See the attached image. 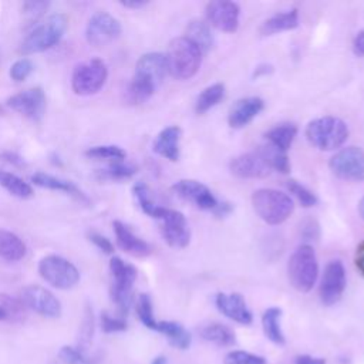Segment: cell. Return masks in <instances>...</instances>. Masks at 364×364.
<instances>
[{
  "label": "cell",
  "mask_w": 364,
  "mask_h": 364,
  "mask_svg": "<svg viewBox=\"0 0 364 364\" xmlns=\"http://www.w3.org/2000/svg\"><path fill=\"white\" fill-rule=\"evenodd\" d=\"M0 310L3 311L6 320L20 321L26 314V306L20 299L11 297L6 293H0Z\"/></svg>",
  "instance_id": "f35d334b"
},
{
  "label": "cell",
  "mask_w": 364,
  "mask_h": 364,
  "mask_svg": "<svg viewBox=\"0 0 364 364\" xmlns=\"http://www.w3.org/2000/svg\"><path fill=\"white\" fill-rule=\"evenodd\" d=\"M132 192H134V196H135V199H136V202H138L141 210H142L145 215H148V216L156 219L158 215H159V212H161V209H162V206H159V205L155 203V200L152 199V195H151L149 188H148L144 182H136V183L132 186Z\"/></svg>",
  "instance_id": "d590c367"
},
{
  "label": "cell",
  "mask_w": 364,
  "mask_h": 364,
  "mask_svg": "<svg viewBox=\"0 0 364 364\" xmlns=\"http://www.w3.org/2000/svg\"><path fill=\"white\" fill-rule=\"evenodd\" d=\"M40 277L54 289L70 290L80 282V270L68 259L58 255H47L37 264Z\"/></svg>",
  "instance_id": "52a82bcc"
},
{
  "label": "cell",
  "mask_w": 364,
  "mask_h": 364,
  "mask_svg": "<svg viewBox=\"0 0 364 364\" xmlns=\"http://www.w3.org/2000/svg\"><path fill=\"white\" fill-rule=\"evenodd\" d=\"M252 205L257 216L267 225H280L293 213L291 198L277 189L260 188L252 195Z\"/></svg>",
  "instance_id": "5b68a950"
},
{
  "label": "cell",
  "mask_w": 364,
  "mask_h": 364,
  "mask_svg": "<svg viewBox=\"0 0 364 364\" xmlns=\"http://www.w3.org/2000/svg\"><path fill=\"white\" fill-rule=\"evenodd\" d=\"M0 158L14 166H23L24 165V159L20 154L14 152V151H4L0 154Z\"/></svg>",
  "instance_id": "681fc988"
},
{
  "label": "cell",
  "mask_w": 364,
  "mask_h": 364,
  "mask_svg": "<svg viewBox=\"0 0 364 364\" xmlns=\"http://www.w3.org/2000/svg\"><path fill=\"white\" fill-rule=\"evenodd\" d=\"M158 333L164 334L169 344L178 350H188L191 347L192 343V336L191 333L178 321H171V320H165V321H158L156 324V330Z\"/></svg>",
  "instance_id": "484cf974"
},
{
  "label": "cell",
  "mask_w": 364,
  "mask_h": 364,
  "mask_svg": "<svg viewBox=\"0 0 364 364\" xmlns=\"http://www.w3.org/2000/svg\"><path fill=\"white\" fill-rule=\"evenodd\" d=\"M136 173V166L125 161H117L108 164L105 168L95 171L98 181H125Z\"/></svg>",
  "instance_id": "d6a6232c"
},
{
  "label": "cell",
  "mask_w": 364,
  "mask_h": 364,
  "mask_svg": "<svg viewBox=\"0 0 364 364\" xmlns=\"http://www.w3.org/2000/svg\"><path fill=\"white\" fill-rule=\"evenodd\" d=\"M286 188L303 208H313L317 203V196L296 179H289L286 182Z\"/></svg>",
  "instance_id": "b9f144b4"
},
{
  "label": "cell",
  "mask_w": 364,
  "mask_h": 364,
  "mask_svg": "<svg viewBox=\"0 0 364 364\" xmlns=\"http://www.w3.org/2000/svg\"><path fill=\"white\" fill-rule=\"evenodd\" d=\"M215 304L223 316L239 324L249 326L253 321V314L240 293H218Z\"/></svg>",
  "instance_id": "ac0fdd59"
},
{
  "label": "cell",
  "mask_w": 364,
  "mask_h": 364,
  "mask_svg": "<svg viewBox=\"0 0 364 364\" xmlns=\"http://www.w3.org/2000/svg\"><path fill=\"white\" fill-rule=\"evenodd\" d=\"M18 299L26 306V309L33 310L43 317L57 318L61 316L63 306L60 300L48 289L40 284H28L23 287Z\"/></svg>",
  "instance_id": "8fae6325"
},
{
  "label": "cell",
  "mask_w": 364,
  "mask_h": 364,
  "mask_svg": "<svg viewBox=\"0 0 364 364\" xmlns=\"http://www.w3.org/2000/svg\"><path fill=\"white\" fill-rule=\"evenodd\" d=\"M50 7V1H24L21 4V14L27 24H31L33 27L36 23L46 14V11Z\"/></svg>",
  "instance_id": "7bdbcfd3"
},
{
  "label": "cell",
  "mask_w": 364,
  "mask_h": 364,
  "mask_svg": "<svg viewBox=\"0 0 364 364\" xmlns=\"http://www.w3.org/2000/svg\"><path fill=\"white\" fill-rule=\"evenodd\" d=\"M114 233H115V240L117 245L128 255L135 256V257H145L151 255L152 249L148 242L136 236L124 222L121 220H114L112 222Z\"/></svg>",
  "instance_id": "44dd1931"
},
{
  "label": "cell",
  "mask_w": 364,
  "mask_h": 364,
  "mask_svg": "<svg viewBox=\"0 0 364 364\" xmlns=\"http://www.w3.org/2000/svg\"><path fill=\"white\" fill-rule=\"evenodd\" d=\"M6 105L28 119L38 121L46 112L47 98L41 87H31L9 97Z\"/></svg>",
  "instance_id": "4fadbf2b"
},
{
  "label": "cell",
  "mask_w": 364,
  "mask_h": 364,
  "mask_svg": "<svg viewBox=\"0 0 364 364\" xmlns=\"http://www.w3.org/2000/svg\"><path fill=\"white\" fill-rule=\"evenodd\" d=\"M92 336H94V314H92V309L87 306L84 311L82 323L80 327L77 348L82 353H87V348L90 347V343L92 340Z\"/></svg>",
  "instance_id": "ab89813d"
},
{
  "label": "cell",
  "mask_w": 364,
  "mask_h": 364,
  "mask_svg": "<svg viewBox=\"0 0 364 364\" xmlns=\"http://www.w3.org/2000/svg\"><path fill=\"white\" fill-rule=\"evenodd\" d=\"M287 276L297 291L309 293L313 289L318 276V262L310 245H300L291 253L287 263Z\"/></svg>",
  "instance_id": "8992f818"
},
{
  "label": "cell",
  "mask_w": 364,
  "mask_h": 364,
  "mask_svg": "<svg viewBox=\"0 0 364 364\" xmlns=\"http://www.w3.org/2000/svg\"><path fill=\"white\" fill-rule=\"evenodd\" d=\"M0 186H3L10 195L18 199H27L33 196V188L23 178L17 176L13 172L0 169Z\"/></svg>",
  "instance_id": "836d02e7"
},
{
  "label": "cell",
  "mask_w": 364,
  "mask_h": 364,
  "mask_svg": "<svg viewBox=\"0 0 364 364\" xmlns=\"http://www.w3.org/2000/svg\"><path fill=\"white\" fill-rule=\"evenodd\" d=\"M347 284V276L344 264L340 260H330L324 269L320 283V300L324 306L336 304Z\"/></svg>",
  "instance_id": "9a60e30c"
},
{
  "label": "cell",
  "mask_w": 364,
  "mask_h": 364,
  "mask_svg": "<svg viewBox=\"0 0 364 364\" xmlns=\"http://www.w3.org/2000/svg\"><path fill=\"white\" fill-rule=\"evenodd\" d=\"M155 90H156V87L152 82L134 74L132 80L128 82V85L125 88V101L132 105L142 104L154 95Z\"/></svg>",
  "instance_id": "f546056e"
},
{
  "label": "cell",
  "mask_w": 364,
  "mask_h": 364,
  "mask_svg": "<svg viewBox=\"0 0 364 364\" xmlns=\"http://www.w3.org/2000/svg\"><path fill=\"white\" fill-rule=\"evenodd\" d=\"M101 328L104 333L111 334V333H119L125 331L128 328L127 320L119 316H111L107 311H102L101 314Z\"/></svg>",
  "instance_id": "bcb514c9"
},
{
  "label": "cell",
  "mask_w": 364,
  "mask_h": 364,
  "mask_svg": "<svg viewBox=\"0 0 364 364\" xmlns=\"http://www.w3.org/2000/svg\"><path fill=\"white\" fill-rule=\"evenodd\" d=\"M200 337L219 347H230L236 343V336L230 327L222 323H210L200 328Z\"/></svg>",
  "instance_id": "4dcf8cb0"
},
{
  "label": "cell",
  "mask_w": 364,
  "mask_h": 364,
  "mask_svg": "<svg viewBox=\"0 0 364 364\" xmlns=\"http://www.w3.org/2000/svg\"><path fill=\"white\" fill-rule=\"evenodd\" d=\"M1 111H3V109H1V107H0V112H1Z\"/></svg>",
  "instance_id": "94428289"
},
{
  "label": "cell",
  "mask_w": 364,
  "mask_h": 364,
  "mask_svg": "<svg viewBox=\"0 0 364 364\" xmlns=\"http://www.w3.org/2000/svg\"><path fill=\"white\" fill-rule=\"evenodd\" d=\"M166 60L162 53H146L142 54L135 64V75H139L149 82H152L156 88L162 84L166 75Z\"/></svg>",
  "instance_id": "ffe728a7"
},
{
  "label": "cell",
  "mask_w": 364,
  "mask_h": 364,
  "mask_svg": "<svg viewBox=\"0 0 364 364\" xmlns=\"http://www.w3.org/2000/svg\"><path fill=\"white\" fill-rule=\"evenodd\" d=\"M273 73V67L267 63L264 64H259L255 71H253V78H259V77H264V75H269Z\"/></svg>",
  "instance_id": "11a10c76"
},
{
  "label": "cell",
  "mask_w": 364,
  "mask_h": 364,
  "mask_svg": "<svg viewBox=\"0 0 364 364\" xmlns=\"http://www.w3.org/2000/svg\"><path fill=\"white\" fill-rule=\"evenodd\" d=\"M330 171L344 181H364V151L358 146H347L337 151L330 162Z\"/></svg>",
  "instance_id": "9c48e42d"
},
{
  "label": "cell",
  "mask_w": 364,
  "mask_h": 364,
  "mask_svg": "<svg viewBox=\"0 0 364 364\" xmlns=\"http://www.w3.org/2000/svg\"><path fill=\"white\" fill-rule=\"evenodd\" d=\"M181 128L171 125L164 128L155 138L152 149L156 155L175 162L179 159V141H181Z\"/></svg>",
  "instance_id": "603a6c76"
},
{
  "label": "cell",
  "mask_w": 364,
  "mask_h": 364,
  "mask_svg": "<svg viewBox=\"0 0 364 364\" xmlns=\"http://www.w3.org/2000/svg\"><path fill=\"white\" fill-rule=\"evenodd\" d=\"M355 267L357 270L361 273V276H364V240H361L355 249Z\"/></svg>",
  "instance_id": "f907efd6"
},
{
  "label": "cell",
  "mask_w": 364,
  "mask_h": 364,
  "mask_svg": "<svg viewBox=\"0 0 364 364\" xmlns=\"http://www.w3.org/2000/svg\"><path fill=\"white\" fill-rule=\"evenodd\" d=\"M347 124L337 117L326 115L310 121L306 127L307 141L320 151H334L348 138Z\"/></svg>",
  "instance_id": "277c9868"
},
{
  "label": "cell",
  "mask_w": 364,
  "mask_h": 364,
  "mask_svg": "<svg viewBox=\"0 0 364 364\" xmlns=\"http://www.w3.org/2000/svg\"><path fill=\"white\" fill-rule=\"evenodd\" d=\"M108 80V67L104 60L92 57L77 64L71 73V90L74 94L87 97L97 94Z\"/></svg>",
  "instance_id": "ba28073f"
},
{
  "label": "cell",
  "mask_w": 364,
  "mask_h": 364,
  "mask_svg": "<svg viewBox=\"0 0 364 364\" xmlns=\"http://www.w3.org/2000/svg\"><path fill=\"white\" fill-rule=\"evenodd\" d=\"M68 27V18L63 13H54L44 21L37 23L23 38L18 51L23 55L47 51L57 46Z\"/></svg>",
  "instance_id": "6da1fadb"
},
{
  "label": "cell",
  "mask_w": 364,
  "mask_h": 364,
  "mask_svg": "<svg viewBox=\"0 0 364 364\" xmlns=\"http://www.w3.org/2000/svg\"><path fill=\"white\" fill-rule=\"evenodd\" d=\"M30 182L38 188L48 189V191H58L65 195L73 196L74 199L82 202V203H90L88 196L71 181L46 173V172H36L30 176Z\"/></svg>",
  "instance_id": "7402d4cb"
},
{
  "label": "cell",
  "mask_w": 364,
  "mask_h": 364,
  "mask_svg": "<svg viewBox=\"0 0 364 364\" xmlns=\"http://www.w3.org/2000/svg\"><path fill=\"white\" fill-rule=\"evenodd\" d=\"M88 239L102 253H105V255H112L114 253V245H112V242L107 236H104V235H101L98 232L91 230V232H88Z\"/></svg>",
  "instance_id": "7dc6e473"
},
{
  "label": "cell",
  "mask_w": 364,
  "mask_h": 364,
  "mask_svg": "<svg viewBox=\"0 0 364 364\" xmlns=\"http://www.w3.org/2000/svg\"><path fill=\"white\" fill-rule=\"evenodd\" d=\"M34 70V64L30 58L27 57H20L17 58L11 65H10V70H9V75L13 81L16 82H23L26 81L30 74L33 73Z\"/></svg>",
  "instance_id": "f6af8a7d"
},
{
  "label": "cell",
  "mask_w": 364,
  "mask_h": 364,
  "mask_svg": "<svg viewBox=\"0 0 364 364\" xmlns=\"http://www.w3.org/2000/svg\"><path fill=\"white\" fill-rule=\"evenodd\" d=\"M229 169L235 176L243 179H262L272 172L257 151L235 156L229 164Z\"/></svg>",
  "instance_id": "e0dca14e"
},
{
  "label": "cell",
  "mask_w": 364,
  "mask_h": 364,
  "mask_svg": "<svg viewBox=\"0 0 364 364\" xmlns=\"http://www.w3.org/2000/svg\"><path fill=\"white\" fill-rule=\"evenodd\" d=\"M202 55L199 48L185 36L176 37L169 43L165 54L166 70L175 80H189L199 71Z\"/></svg>",
  "instance_id": "7a4b0ae2"
},
{
  "label": "cell",
  "mask_w": 364,
  "mask_h": 364,
  "mask_svg": "<svg viewBox=\"0 0 364 364\" xmlns=\"http://www.w3.org/2000/svg\"><path fill=\"white\" fill-rule=\"evenodd\" d=\"M109 272L112 279L109 296L117 307L118 316L125 318L132 304V289L138 277V270L134 264L127 263L118 256H112L109 260Z\"/></svg>",
  "instance_id": "3957f363"
},
{
  "label": "cell",
  "mask_w": 364,
  "mask_h": 364,
  "mask_svg": "<svg viewBox=\"0 0 364 364\" xmlns=\"http://www.w3.org/2000/svg\"><path fill=\"white\" fill-rule=\"evenodd\" d=\"M256 151L259 152V155L263 158V161L267 164L270 169L277 171L280 173L290 172V161H289L287 152H283L267 142L259 145Z\"/></svg>",
  "instance_id": "1f68e13d"
},
{
  "label": "cell",
  "mask_w": 364,
  "mask_h": 364,
  "mask_svg": "<svg viewBox=\"0 0 364 364\" xmlns=\"http://www.w3.org/2000/svg\"><path fill=\"white\" fill-rule=\"evenodd\" d=\"M6 320V317H4V314H3V311L0 310V321H4Z\"/></svg>",
  "instance_id": "91938a15"
},
{
  "label": "cell",
  "mask_w": 364,
  "mask_h": 364,
  "mask_svg": "<svg viewBox=\"0 0 364 364\" xmlns=\"http://www.w3.org/2000/svg\"><path fill=\"white\" fill-rule=\"evenodd\" d=\"M300 20H299V10L297 9H290L282 13H276L272 17L266 18L259 31L262 36H273L282 31H289L296 27H299Z\"/></svg>",
  "instance_id": "cb8c5ba5"
},
{
  "label": "cell",
  "mask_w": 364,
  "mask_h": 364,
  "mask_svg": "<svg viewBox=\"0 0 364 364\" xmlns=\"http://www.w3.org/2000/svg\"><path fill=\"white\" fill-rule=\"evenodd\" d=\"M300 233L303 236L304 240H317L318 236H320V226L317 223V220L314 219H306L303 223H301V228H300Z\"/></svg>",
  "instance_id": "c3c4849f"
},
{
  "label": "cell",
  "mask_w": 364,
  "mask_h": 364,
  "mask_svg": "<svg viewBox=\"0 0 364 364\" xmlns=\"http://www.w3.org/2000/svg\"><path fill=\"white\" fill-rule=\"evenodd\" d=\"M296 135H297V127L294 124L284 122V124H279V125L270 128L264 134V139L267 144L273 145L274 148H277L283 152H287V149L291 146Z\"/></svg>",
  "instance_id": "f1b7e54d"
},
{
  "label": "cell",
  "mask_w": 364,
  "mask_h": 364,
  "mask_svg": "<svg viewBox=\"0 0 364 364\" xmlns=\"http://www.w3.org/2000/svg\"><path fill=\"white\" fill-rule=\"evenodd\" d=\"M84 155L91 159L117 162V161H124L127 156V152L118 145H94L87 148Z\"/></svg>",
  "instance_id": "8d00e7d4"
},
{
  "label": "cell",
  "mask_w": 364,
  "mask_h": 364,
  "mask_svg": "<svg viewBox=\"0 0 364 364\" xmlns=\"http://www.w3.org/2000/svg\"><path fill=\"white\" fill-rule=\"evenodd\" d=\"M121 33L119 20L107 11L94 13L85 26V40L94 47H104L115 41Z\"/></svg>",
  "instance_id": "30bf717a"
},
{
  "label": "cell",
  "mask_w": 364,
  "mask_h": 364,
  "mask_svg": "<svg viewBox=\"0 0 364 364\" xmlns=\"http://www.w3.org/2000/svg\"><path fill=\"white\" fill-rule=\"evenodd\" d=\"M264 108V101L260 97H245L237 100L229 109L228 124L230 128L239 129L250 124Z\"/></svg>",
  "instance_id": "d6986e66"
},
{
  "label": "cell",
  "mask_w": 364,
  "mask_h": 364,
  "mask_svg": "<svg viewBox=\"0 0 364 364\" xmlns=\"http://www.w3.org/2000/svg\"><path fill=\"white\" fill-rule=\"evenodd\" d=\"M223 364H267L266 358L245 350H233L225 355Z\"/></svg>",
  "instance_id": "ee69618b"
},
{
  "label": "cell",
  "mask_w": 364,
  "mask_h": 364,
  "mask_svg": "<svg viewBox=\"0 0 364 364\" xmlns=\"http://www.w3.org/2000/svg\"><path fill=\"white\" fill-rule=\"evenodd\" d=\"M27 253V246L16 233L0 229V257L7 262H18Z\"/></svg>",
  "instance_id": "4316f807"
},
{
  "label": "cell",
  "mask_w": 364,
  "mask_h": 364,
  "mask_svg": "<svg viewBox=\"0 0 364 364\" xmlns=\"http://www.w3.org/2000/svg\"><path fill=\"white\" fill-rule=\"evenodd\" d=\"M156 220L161 222L162 237L171 247L183 249L189 245L191 230L183 213L162 206Z\"/></svg>",
  "instance_id": "7c38bea8"
},
{
  "label": "cell",
  "mask_w": 364,
  "mask_h": 364,
  "mask_svg": "<svg viewBox=\"0 0 364 364\" xmlns=\"http://www.w3.org/2000/svg\"><path fill=\"white\" fill-rule=\"evenodd\" d=\"M296 364H326V358L313 357L310 354H300L294 358Z\"/></svg>",
  "instance_id": "816d5d0a"
},
{
  "label": "cell",
  "mask_w": 364,
  "mask_h": 364,
  "mask_svg": "<svg viewBox=\"0 0 364 364\" xmlns=\"http://www.w3.org/2000/svg\"><path fill=\"white\" fill-rule=\"evenodd\" d=\"M353 50L357 55H364V30H360L353 40Z\"/></svg>",
  "instance_id": "f5cc1de1"
},
{
  "label": "cell",
  "mask_w": 364,
  "mask_h": 364,
  "mask_svg": "<svg viewBox=\"0 0 364 364\" xmlns=\"http://www.w3.org/2000/svg\"><path fill=\"white\" fill-rule=\"evenodd\" d=\"M225 97V85L222 82H215L206 87L196 98L195 111L198 114H205L215 105H218Z\"/></svg>",
  "instance_id": "e575fe53"
},
{
  "label": "cell",
  "mask_w": 364,
  "mask_h": 364,
  "mask_svg": "<svg viewBox=\"0 0 364 364\" xmlns=\"http://www.w3.org/2000/svg\"><path fill=\"white\" fill-rule=\"evenodd\" d=\"M232 209H233L232 203H229V202H219L218 206L213 209V215L216 218H225V216H228L232 212Z\"/></svg>",
  "instance_id": "db71d44e"
},
{
  "label": "cell",
  "mask_w": 364,
  "mask_h": 364,
  "mask_svg": "<svg viewBox=\"0 0 364 364\" xmlns=\"http://www.w3.org/2000/svg\"><path fill=\"white\" fill-rule=\"evenodd\" d=\"M58 357L64 364H97L100 361L98 357L88 355L71 346H63L58 351Z\"/></svg>",
  "instance_id": "60d3db41"
},
{
  "label": "cell",
  "mask_w": 364,
  "mask_h": 364,
  "mask_svg": "<svg viewBox=\"0 0 364 364\" xmlns=\"http://www.w3.org/2000/svg\"><path fill=\"white\" fill-rule=\"evenodd\" d=\"M166 363H168V360H166L165 355H156V357L151 361V364H166Z\"/></svg>",
  "instance_id": "6f0895ef"
},
{
  "label": "cell",
  "mask_w": 364,
  "mask_h": 364,
  "mask_svg": "<svg viewBox=\"0 0 364 364\" xmlns=\"http://www.w3.org/2000/svg\"><path fill=\"white\" fill-rule=\"evenodd\" d=\"M119 4L122 7H127V9H132V10H138V9H142L148 4L146 0H121Z\"/></svg>",
  "instance_id": "9f6ffc18"
},
{
  "label": "cell",
  "mask_w": 364,
  "mask_h": 364,
  "mask_svg": "<svg viewBox=\"0 0 364 364\" xmlns=\"http://www.w3.org/2000/svg\"><path fill=\"white\" fill-rule=\"evenodd\" d=\"M172 191L181 199L193 203L202 210H212L218 206L219 200L215 198L212 191L199 181L181 179L172 185Z\"/></svg>",
  "instance_id": "2e32d148"
},
{
  "label": "cell",
  "mask_w": 364,
  "mask_h": 364,
  "mask_svg": "<svg viewBox=\"0 0 364 364\" xmlns=\"http://www.w3.org/2000/svg\"><path fill=\"white\" fill-rule=\"evenodd\" d=\"M282 309L280 307H269L262 314V327L264 336L276 346H284L286 338L280 326Z\"/></svg>",
  "instance_id": "83f0119b"
},
{
  "label": "cell",
  "mask_w": 364,
  "mask_h": 364,
  "mask_svg": "<svg viewBox=\"0 0 364 364\" xmlns=\"http://www.w3.org/2000/svg\"><path fill=\"white\" fill-rule=\"evenodd\" d=\"M135 310L139 321L149 330H156V318L154 316V304L152 299L146 293H141L135 303Z\"/></svg>",
  "instance_id": "74e56055"
},
{
  "label": "cell",
  "mask_w": 364,
  "mask_h": 364,
  "mask_svg": "<svg viewBox=\"0 0 364 364\" xmlns=\"http://www.w3.org/2000/svg\"><path fill=\"white\" fill-rule=\"evenodd\" d=\"M185 37L195 44L202 54H206L212 50L215 44L213 34L210 31V26L202 20H192L188 23L185 30Z\"/></svg>",
  "instance_id": "d4e9b609"
},
{
  "label": "cell",
  "mask_w": 364,
  "mask_h": 364,
  "mask_svg": "<svg viewBox=\"0 0 364 364\" xmlns=\"http://www.w3.org/2000/svg\"><path fill=\"white\" fill-rule=\"evenodd\" d=\"M358 213L361 216V219L364 220V196L361 198V200L358 202Z\"/></svg>",
  "instance_id": "680465c9"
},
{
  "label": "cell",
  "mask_w": 364,
  "mask_h": 364,
  "mask_svg": "<svg viewBox=\"0 0 364 364\" xmlns=\"http://www.w3.org/2000/svg\"><path fill=\"white\" fill-rule=\"evenodd\" d=\"M206 23L219 31L235 33L239 27L240 7L235 1L215 0L206 4Z\"/></svg>",
  "instance_id": "5bb4252c"
}]
</instances>
